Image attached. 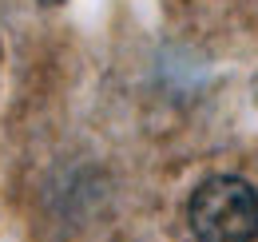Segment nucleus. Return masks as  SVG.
Segmentation results:
<instances>
[{
	"mask_svg": "<svg viewBox=\"0 0 258 242\" xmlns=\"http://www.w3.org/2000/svg\"><path fill=\"white\" fill-rule=\"evenodd\" d=\"M40 4H64V0H40Z\"/></svg>",
	"mask_w": 258,
	"mask_h": 242,
	"instance_id": "nucleus-2",
	"label": "nucleus"
},
{
	"mask_svg": "<svg viewBox=\"0 0 258 242\" xmlns=\"http://www.w3.org/2000/svg\"><path fill=\"white\" fill-rule=\"evenodd\" d=\"M187 222L199 242H254L258 191L238 175H215L195 187Z\"/></svg>",
	"mask_w": 258,
	"mask_h": 242,
	"instance_id": "nucleus-1",
	"label": "nucleus"
}]
</instances>
